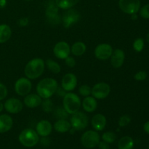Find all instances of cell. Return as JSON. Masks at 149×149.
Here are the masks:
<instances>
[{
	"label": "cell",
	"instance_id": "6da1fadb",
	"mask_svg": "<svg viewBox=\"0 0 149 149\" xmlns=\"http://www.w3.org/2000/svg\"><path fill=\"white\" fill-rule=\"evenodd\" d=\"M58 84L53 78H45L41 80L36 86L37 94L42 99L50 98L55 93H56Z\"/></svg>",
	"mask_w": 149,
	"mask_h": 149
},
{
	"label": "cell",
	"instance_id": "7a4b0ae2",
	"mask_svg": "<svg viewBox=\"0 0 149 149\" xmlns=\"http://www.w3.org/2000/svg\"><path fill=\"white\" fill-rule=\"evenodd\" d=\"M45 62L42 58H33L28 62L24 68L26 77L29 79H36L45 71Z\"/></svg>",
	"mask_w": 149,
	"mask_h": 149
},
{
	"label": "cell",
	"instance_id": "3957f363",
	"mask_svg": "<svg viewBox=\"0 0 149 149\" xmlns=\"http://www.w3.org/2000/svg\"><path fill=\"white\" fill-rule=\"evenodd\" d=\"M81 106L80 97L77 94L68 92L63 99V107L68 114H73L79 111Z\"/></svg>",
	"mask_w": 149,
	"mask_h": 149
},
{
	"label": "cell",
	"instance_id": "277c9868",
	"mask_svg": "<svg viewBox=\"0 0 149 149\" xmlns=\"http://www.w3.org/2000/svg\"><path fill=\"white\" fill-rule=\"evenodd\" d=\"M19 142L25 147L35 146L39 141V135L36 130L31 128H27L22 131L18 136Z\"/></svg>",
	"mask_w": 149,
	"mask_h": 149
},
{
	"label": "cell",
	"instance_id": "5b68a950",
	"mask_svg": "<svg viewBox=\"0 0 149 149\" xmlns=\"http://www.w3.org/2000/svg\"><path fill=\"white\" fill-rule=\"evenodd\" d=\"M47 20L52 26H56L61 23V17L59 14V7L55 1H50L47 6L45 11Z\"/></svg>",
	"mask_w": 149,
	"mask_h": 149
},
{
	"label": "cell",
	"instance_id": "8992f818",
	"mask_svg": "<svg viewBox=\"0 0 149 149\" xmlns=\"http://www.w3.org/2000/svg\"><path fill=\"white\" fill-rule=\"evenodd\" d=\"M71 128L77 131H81L85 129L89 123L88 116L81 111H77L71 114L70 119Z\"/></svg>",
	"mask_w": 149,
	"mask_h": 149
},
{
	"label": "cell",
	"instance_id": "52a82bcc",
	"mask_svg": "<svg viewBox=\"0 0 149 149\" xmlns=\"http://www.w3.org/2000/svg\"><path fill=\"white\" fill-rule=\"evenodd\" d=\"M100 141V135L97 131H86L81 138V142L83 146L87 148H94L97 146Z\"/></svg>",
	"mask_w": 149,
	"mask_h": 149
},
{
	"label": "cell",
	"instance_id": "ba28073f",
	"mask_svg": "<svg viewBox=\"0 0 149 149\" xmlns=\"http://www.w3.org/2000/svg\"><path fill=\"white\" fill-rule=\"evenodd\" d=\"M81 18V15L75 9L70 8L65 10L63 16L61 17V21L63 23V26L65 29H68L73 25L77 23Z\"/></svg>",
	"mask_w": 149,
	"mask_h": 149
},
{
	"label": "cell",
	"instance_id": "9c48e42d",
	"mask_svg": "<svg viewBox=\"0 0 149 149\" xmlns=\"http://www.w3.org/2000/svg\"><path fill=\"white\" fill-rule=\"evenodd\" d=\"M119 7L127 14H136L141 9V1L140 0H119Z\"/></svg>",
	"mask_w": 149,
	"mask_h": 149
},
{
	"label": "cell",
	"instance_id": "30bf717a",
	"mask_svg": "<svg viewBox=\"0 0 149 149\" xmlns=\"http://www.w3.org/2000/svg\"><path fill=\"white\" fill-rule=\"evenodd\" d=\"M111 93V87L109 84L106 82H99L95 84L92 88L91 94L97 100L105 99Z\"/></svg>",
	"mask_w": 149,
	"mask_h": 149
},
{
	"label": "cell",
	"instance_id": "8fae6325",
	"mask_svg": "<svg viewBox=\"0 0 149 149\" xmlns=\"http://www.w3.org/2000/svg\"><path fill=\"white\" fill-rule=\"evenodd\" d=\"M32 89V83L27 77L19 78L15 83V91L18 95L26 96L30 93Z\"/></svg>",
	"mask_w": 149,
	"mask_h": 149
},
{
	"label": "cell",
	"instance_id": "7c38bea8",
	"mask_svg": "<svg viewBox=\"0 0 149 149\" xmlns=\"http://www.w3.org/2000/svg\"><path fill=\"white\" fill-rule=\"evenodd\" d=\"M113 51V48L109 44H100L95 49V56L98 60L105 61L111 58Z\"/></svg>",
	"mask_w": 149,
	"mask_h": 149
},
{
	"label": "cell",
	"instance_id": "4fadbf2b",
	"mask_svg": "<svg viewBox=\"0 0 149 149\" xmlns=\"http://www.w3.org/2000/svg\"><path fill=\"white\" fill-rule=\"evenodd\" d=\"M4 108L10 113H18L23 110V103L20 100L15 97L7 99L4 104Z\"/></svg>",
	"mask_w": 149,
	"mask_h": 149
},
{
	"label": "cell",
	"instance_id": "5bb4252c",
	"mask_svg": "<svg viewBox=\"0 0 149 149\" xmlns=\"http://www.w3.org/2000/svg\"><path fill=\"white\" fill-rule=\"evenodd\" d=\"M53 52L55 57L59 59L65 60L69 56L71 53V47L69 45L65 42H59L55 45L53 48Z\"/></svg>",
	"mask_w": 149,
	"mask_h": 149
},
{
	"label": "cell",
	"instance_id": "9a60e30c",
	"mask_svg": "<svg viewBox=\"0 0 149 149\" xmlns=\"http://www.w3.org/2000/svg\"><path fill=\"white\" fill-rule=\"evenodd\" d=\"M77 85V78L73 73H68L63 77L61 87L66 92H71Z\"/></svg>",
	"mask_w": 149,
	"mask_h": 149
},
{
	"label": "cell",
	"instance_id": "2e32d148",
	"mask_svg": "<svg viewBox=\"0 0 149 149\" xmlns=\"http://www.w3.org/2000/svg\"><path fill=\"white\" fill-rule=\"evenodd\" d=\"M111 63L114 68H119L124 64L125 60V53L122 49H116L113 51L111 56Z\"/></svg>",
	"mask_w": 149,
	"mask_h": 149
},
{
	"label": "cell",
	"instance_id": "e0dca14e",
	"mask_svg": "<svg viewBox=\"0 0 149 149\" xmlns=\"http://www.w3.org/2000/svg\"><path fill=\"white\" fill-rule=\"evenodd\" d=\"M52 125L48 120H41L36 125V131L42 137H47L52 132Z\"/></svg>",
	"mask_w": 149,
	"mask_h": 149
},
{
	"label": "cell",
	"instance_id": "ac0fdd59",
	"mask_svg": "<svg viewBox=\"0 0 149 149\" xmlns=\"http://www.w3.org/2000/svg\"><path fill=\"white\" fill-rule=\"evenodd\" d=\"M42 102V98L38 94H28L27 95L25 96L24 100H23V103L25 106H27L30 109H34V108L38 107L41 105Z\"/></svg>",
	"mask_w": 149,
	"mask_h": 149
},
{
	"label": "cell",
	"instance_id": "d6986e66",
	"mask_svg": "<svg viewBox=\"0 0 149 149\" xmlns=\"http://www.w3.org/2000/svg\"><path fill=\"white\" fill-rule=\"evenodd\" d=\"M106 118L102 113H97L92 118L91 124L93 129L95 131H102L104 130L106 125Z\"/></svg>",
	"mask_w": 149,
	"mask_h": 149
},
{
	"label": "cell",
	"instance_id": "ffe728a7",
	"mask_svg": "<svg viewBox=\"0 0 149 149\" xmlns=\"http://www.w3.org/2000/svg\"><path fill=\"white\" fill-rule=\"evenodd\" d=\"M13 125V118L8 114L0 115V133H4L11 130Z\"/></svg>",
	"mask_w": 149,
	"mask_h": 149
},
{
	"label": "cell",
	"instance_id": "44dd1931",
	"mask_svg": "<svg viewBox=\"0 0 149 149\" xmlns=\"http://www.w3.org/2000/svg\"><path fill=\"white\" fill-rule=\"evenodd\" d=\"M81 105L85 111L88 112V113L94 112L97 107V99H95L93 96H87V97H84Z\"/></svg>",
	"mask_w": 149,
	"mask_h": 149
},
{
	"label": "cell",
	"instance_id": "7402d4cb",
	"mask_svg": "<svg viewBox=\"0 0 149 149\" xmlns=\"http://www.w3.org/2000/svg\"><path fill=\"white\" fill-rule=\"evenodd\" d=\"M53 127L58 132L65 133L70 131L71 129V125L70 122H68L67 119H58V121L54 124Z\"/></svg>",
	"mask_w": 149,
	"mask_h": 149
},
{
	"label": "cell",
	"instance_id": "603a6c76",
	"mask_svg": "<svg viewBox=\"0 0 149 149\" xmlns=\"http://www.w3.org/2000/svg\"><path fill=\"white\" fill-rule=\"evenodd\" d=\"M12 30L10 26L7 24L0 25V44L4 43L10 39Z\"/></svg>",
	"mask_w": 149,
	"mask_h": 149
},
{
	"label": "cell",
	"instance_id": "cb8c5ba5",
	"mask_svg": "<svg viewBox=\"0 0 149 149\" xmlns=\"http://www.w3.org/2000/svg\"><path fill=\"white\" fill-rule=\"evenodd\" d=\"M87 47L82 42H77L71 46V52L75 56H81L86 52Z\"/></svg>",
	"mask_w": 149,
	"mask_h": 149
},
{
	"label": "cell",
	"instance_id": "d4e9b609",
	"mask_svg": "<svg viewBox=\"0 0 149 149\" xmlns=\"http://www.w3.org/2000/svg\"><path fill=\"white\" fill-rule=\"evenodd\" d=\"M134 147V141L131 137L124 136L118 142L119 149H132Z\"/></svg>",
	"mask_w": 149,
	"mask_h": 149
},
{
	"label": "cell",
	"instance_id": "484cf974",
	"mask_svg": "<svg viewBox=\"0 0 149 149\" xmlns=\"http://www.w3.org/2000/svg\"><path fill=\"white\" fill-rule=\"evenodd\" d=\"M80 0H55V4L59 8L63 10H68L72 8Z\"/></svg>",
	"mask_w": 149,
	"mask_h": 149
},
{
	"label": "cell",
	"instance_id": "4316f807",
	"mask_svg": "<svg viewBox=\"0 0 149 149\" xmlns=\"http://www.w3.org/2000/svg\"><path fill=\"white\" fill-rule=\"evenodd\" d=\"M45 65L48 69L53 74H59L61 71V65L52 59H47L45 61Z\"/></svg>",
	"mask_w": 149,
	"mask_h": 149
},
{
	"label": "cell",
	"instance_id": "83f0119b",
	"mask_svg": "<svg viewBox=\"0 0 149 149\" xmlns=\"http://www.w3.org/2000/svg\"><path fill=\"white\" fill-rule=\"evenodd\" d=\"M41 105H42V110L46 113H50L51 111L54 110V104L52 100H50L49 98L44 99Z\"/></svg>",
	"mask_w": 149,
	"mask_h": 149
},
{
	"label": "cell",
	"instance_id": "f1b7e54d",
	"mask_svg": "<svg viewBox=\"0 0 149 149\" xmlns=\"http://www.w3.org/2000/svg\"><path fill=\"white\" fill-rule=\"evenodd\" d=\"M55 117L58 119H67L68 113L63 107H58L54 110Z\"/></svg>",
	"mask_w": 149,
	"mask_h": 149
},
{
	"label": "cell",
	"instance_id": "f546056e",
	"mask_svg": "<svg viewBox=\"0 0 149 149\" xmlns=\"http://www.w3.org/2000/svg\"><path fill=\"white\" fill-rule=\"evenodd\" d=\"M102 139L103 141L108 143H113L116 139V134L113 132H106L102 135Z\"/></svg>",
	"mask_w": 149,
	"mask_h": 149
},
{
	"label": "cell",
	"instance_id": "4dcf8cb0",
	"mask_svg": "<svg viewBox=\"0 0 149 149\" xmlns=\"http://www.w3.org/2000/svg\"><path fill=\"white\" fill-rule=\"evenodd\" d=\"M92 88L88 84H83L79 88V93L83 97H87L91 95Z\"/></svg>",
	"mask_w": 149,
	"mask_h": 149
},
{
	"label": "cell",
	"instance_id": "1f68e13d",
	"mask_svg": "<svg viewBox=\"0 0 149 149\" xmlns=\"http://www.w3.org/2000/svg\"><path fill=\"white\" fill-rule=\"evenodd\" d=\"M144 48V41L142 38H138L133 42V49L136 52H140Z\"/></svg>",
	"mask_w": 149,
	"mask_h": 149
},
{
	"label": "cell",
	"instance_id": "d6a6232c",
	"mask_svg": "<svg viewBox=\"0 0 149 149\" xmlns=\"http://www.w3.org/2000/svg\"><path fill=\"white\" fill-rule=\"evenodd\" d=\"M131 122V118L128 115L125 114L123 116H121L119 119V122H118V125L120 127H125L127 126Z\"/></svg>",
	"mask_w": 149,
	"mask_h": 149
},
{
	"label": "cell",
	"instance_id": "836d02e7",
	"mask_svg": "<svg viewBox=\"0 0 149 149\" xmlns=\"http://www.w3.org/2000/svg\"><path fill=\"white\" fill-rule=\"evenodd\" d=\"M140 15L145 19H149V4H146L140 9Z\"/></svg>",
	"mask_w": 149,
	"mask_h": 149
},
{
	"label": "cell",
	"instance_id": "e575fe53",
	"mask_svg": "<svg viewBox=\"0 0 149 149\" xmlns=\"http://www.w3.org/2000/svg\"><path fill=\"white\" fill-rule=\"evenodd\" d=\"M147 78V73L144 71H140L135 74L134 79L137 81H144Z\"/></svg>",
	"mask_w": 149,
	"mask_h": 149
},
{
	"label": "cell",
	"instance_id": "d590c367",
	"mask_svg": "<svg viewBox=\"0 0 149 149\" xmlns=\"http://www.w3.org/2000/svg\"><path fill=\"white\" fill-rule=\"evenodd\" d=\"M7 93H8V91H7L6 86L4 84L0 82V101L4 100L7 97Z\"/></svg>",
	"mask_w": 149,
	"mask_h": 149
},
{
	"label": "cell",
	"instance_id": "8d00e7d4",
	"mask_svg": "<svg viewBox=\"0 0 149 149\" xmlns=\"http://www.w3.org/2000/svg\"><path fill=\"white\" fill-rule=\"evenodd\" d=\"M65 62L67 66L70 67V68H73V67H74L76 65V60L73 57H67L65 59Z\"/></svg>",
	"mask_w": 149,
	"mask_h": 149
},
{
	"label": "cell",
	"instance_id": "74e56055",
	"mask_svg": "<svg viewBox=\"0 0 149 149\" xmlns=\"http://www.w3.org/2000/svg\"><path fill=\"white\" fill-rule=\"evenodd\" d=\"M99 149H110V146H109V143L105 142V141H100L97 145Z\"/></svg>",
	"mask_w": 149,
	"mask_h": 149
},
{
	"label": "cell",
	"instance_id": "f35d334b",
	"mask_svg": "<svg viewBox=\"0 0 149 149\" xmlns=\"http://www.w3.org/2000/svg\"><path fill=\"white\" fill-rule=\"evenodd\" d=\"M56 93L59 96H61V97H63L64 96H65V95L66 94V91H65V90H63V89L62 88V87H58V89H57V91H56Z\"/></svg>",
	"mask_w": 149,
	"mask_h": 149
},
{
	"label": "cell",
	"instance_id": "ab89813d",
	"mask_svg": "<svg viewBox=\"0 0 149 149\" xmlns=\"http://www.w3.org/2000/svg\"><path fill=\"white\" fill-rule=\"evenodd\" d=\"M19 25L20 26H26L29 24V19L26 18V17H23V18L20 19L18 22Z\"/></svg>",
	"mask_w": 149,
	"mask_h": 149
},
{
	"label": "cell",
	"instance_id": "60d3db41",
	"mask_svg": "<svg viewBox=\"0 0 149 149\" xmlns=\"http://www.w3.org/2000/svg\"><path fill=\"white\" fill-rule=\"evenodd\" d=\"M143 130L147 134H149V121L146 122L143 125Z\"/></svg>",
	"mask_w": 149,
	"mask_h": 149
},
{
	"label": "cell",
	"instance_id": "b9f144b4",
	"mask_svg": "<svg viewBox=\"0 0 149 149\" xmlns=\"http://www.w3.org/2000/svg\"><path fill=\"white\" fill-rule=\"evenodd\" d=\"M6 3H7L6 0H0V7H4L6 5Z\"/></svg>",
	"mask_w": 149,
	"mask_h": 149
},
{
	"label": "cell",
	"instance_id": "7bdbcfd3",
	"mask_svg": "<svg viewBox=\"0 0 149 149\" xmlns=\"http://www.w3.org/2000/svg\"><path fill=\"white\" fill-rule=\"evenodd\" d=\"M131 19H132V20H137L138 19V16H137L136 14H132L131 15Z\"/></svg>",
	"mask_w": 149,
	"mask_h": 149
},
{
	"label": "cell",
	"instance_id": "ee69618b",
	"mask_svg": "<svg viewBox=\"0 0 149 149\" xmlns=\"http://www.w3.org/2000/svg\"><path fill=\"white\" fill-rule=\"evenodd\" d=\"M3 109H4V104L0 101V112L2 111Z\"/></svg>",
	"mask_w": 149,
	"mask_h": 149
},
{
	"label": "cell",
	"instance_id": "f6af8a7d",
	"mask_svg": "<svg viewBox=\"0 0 149 149\" xmlns=\"http://www.w3.org/2000/svg\"><path fill=\"white\" fill-rule=\"evenodd\" d=\"M146 41L149 43V33L147 34V36H146Z\"/></svg>",
	"mask_w": 149,
	"mask_h": 149
},
{
	"label": "cell",
	"instance_id": "bcb514c9",
	"mask_svg": "<svg viewBox=\"0 0 149 149\" xmlns=\"http://www.w3.org/2000/svg\"><path fill=\"white\" fill-rule=\"evenodd\" d=\"M26 1H29V0H26Z\"/></svg>",
	"mask_w": 149,
	"mask_h": 149
},
{
	"label": "cell",
	"instance_id": "7dc6e473",
	"mask_svg": "<svg viewBox=\"0 0 149 149\" xmlns=\"http://www.w3.org/2000/svg\"><path fill=\"white\" fill-rule=\"evenodd\" d=\"M148 149H149V146H148Z\"/></svg>",
	"mask_w": 149,
	"mask_h": 149
}]
</instances>
